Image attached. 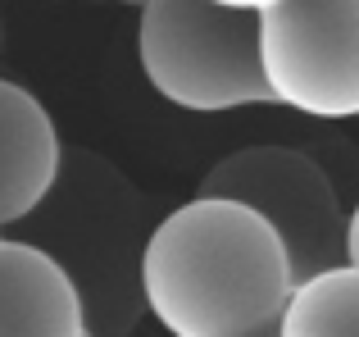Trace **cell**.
<instances>
[{
    "mask_svg": "<svg viewBox=\"0 0 359 337\" xmlns=\"http://www.w3.org/2000/svg\"><path fill=\"white\" fill-rule=\"evenodd\" d=\"M137 287L168 337H250L278 329L296 265L259 210L191 196L146 237Z\"/></svg>",
    "mask_w": 359,
    "mask_h": 337,
    "instance_id": "obj_1",
    "label": "cell"
},
{
    "mask_svg": "<svg viewBox=\"0 0 359 337\" xmlns=\"http://www.w3.org/2000/svg\"><path fill=\"white\" fill-rule=\"evenodd\" d=\"M137 60L150 87L191 114L273 105L259 14H237L214 0H146L137 18Z\"/></svg>",
    "mask_w": 359,
    "mask_h": 337,
    "instance_id": "obj_2",
    "label": "cell"
},
{
    "mask_svg": "<svg viewBox=\"0 0 359 337\" xmlns=\"http://www.w3.org/2000/svg\"><path fill=\"white\" fill-rule=\"evenodd\" d=\"M273 105L309 119H359V0H282L259 14Z\"/></svg>",
    "mask_w": 359,
    "mask_h": 337,
    "instance_id": "obj_3",
    "label": "cell"
},
{
    "mask_svg": "<svg viewBox=\"0 0 359 337\" xmlns=\"http://www.w3.org/2000/svg\"><path fill=\"white\" fill-rule=\"evenodd\" d=\"M201 196H228V201L259 210L287 242L296 283L346 260V219L337 187L300 151H287V146L237 151L210 168Z\"/></svg>",
    "mask_w": 359,
    "mask_h": 337,
    "instance_id": "obj_4",
    "label": "cell"
},
{
    "mask_svg": "<svg viewBox=\"0 0 359 337\" xmlns=\"http://www.w3.org/2000/svg\"><path fill=\"white\" fill-rule=\"evenodd\" d=\"M82 287L36 242L0 246V337H87Z\"/></svg>",
    "mask_w": 359,
    "mask_h": 337,
    "instance_id": "obj_5",
    "label": "cell"
},
{
    "mask_svg": "<svg viewBox=\"0 0 359 337\" xmlns=\"http://www.w3.org/2000/svg\"><path fill=\"white\" fill-rule=\"evenodd\" d=\"M60 133L27 87L0 78V228H14L46 205L60 183Z\"/></svg>",
    "mask_w": 359,
    "mask_h": 337,
    "instance_id": "obj_6",
    "label": "cell"
},
{
    "mask_svg": "<svg viewBox=\"0 0 359 337\" xmlns=\"http://www.w3.org/2000/svg\"><path fill=\"white\" fill-rule=\"evenodd\" d=\"M282 337H359V269L332 265L300 278L278 319Z\"/></svg>",
    "mask_w": 359,
    "mask_h": 337,
    "instance_id": "obj_7",
    "label": "cell"
},
{
    "mask_svg": "<svg viewBox=\"0 0 359 337\" xmlns=\"http://www.w3.org/2000/svg\"><path fill=\"white\" fill-rule=\"evenodd\" d=\"M346 265L359 269V205L346 214Z\"/></svg>",
    "mask_w": 359,
    "mask_h": 337,
    "instance_id": "obj_8",
    "label": "cell"
},
{
    "mask_svg": "<svg viewBox=\"0 0 359 337\" xmlns=\"http://www.w3.org/2000/svg\"><path fill=\"white\" fill-rule=\"evenodd\" d=\"M214 5L237 9V14H269V9H278L282 0H214Z\"/></svg>",
    "mask_w": 359,
    "mask_h": 337,
    "instance_id": "obj_9",
    "label": "cell"
},
{
    "mask_svg": "<svg viewBox=\"0 0 359 337\" xmlns=\"http://www.w3.org/2000/svg\"><path fill=\"white\" fill-rule=\"evenodd\" d=\"M250 337H278V329H269V333H250Z\"/></svg>",
    "mask_w": 359,
    "mask_h": 337,
    "instance_id": "obj_10",
    "label": "cell"
},
{
    "mask_svg": "<svg viewBox=\"0 0 359 337\" xmlns=\"http://www.w3.org/2000/svg\"><path fill=\"white\" fill-rule=\"evenodd\" d=\"M0 232H5V228H0ZM0 246H5V237H0Z\"/></svg>",
    "mask_w": 359,
    "mask_h": 337,
    "instance_id": "obj_11",
    "label": "cell"
},
{
    "mask_svg": "<svg viewBox=\"0 0 359 337\" xmlns=\"http://www.w3.org/2000/svg\"><path fill=\"white\" fill-rule=\"evenodd\" d=\"M87 337H96V333H87Z\"/></svg>",
    "mask_w": 359,
    "mask_h": 337,
    "instance_id": "obj_12",
    "label": "cell"
},
{
    "mask_svg": "<svg viewBox=\"0 0 359 337\" xmlns=\"http://www.w3.org/2000/svg\"><path fill=\"white\" fill-rule=\"evenodd\" d=\"M0 37H5V32H0Z\"/></svg>",
    "mask_w": 359,
    "mask_h": 337,
    "instance_id": "obj_13",
    "label": "cell"
},
{
    "mask_svg": "<svg viewBox=\"0 0 359 337\" xmlns=\"http://www.w3.org/2000/svg\"><path fill=\"white\" fill-rule=\"evenodd\" d=\"M278 337H282V333H278Z\"/></svg>",
    "mask_w": 359,
    "mask_h": 337,
    "instance_id": "obj_14",
    "label": "cell"
}]
</instances>
